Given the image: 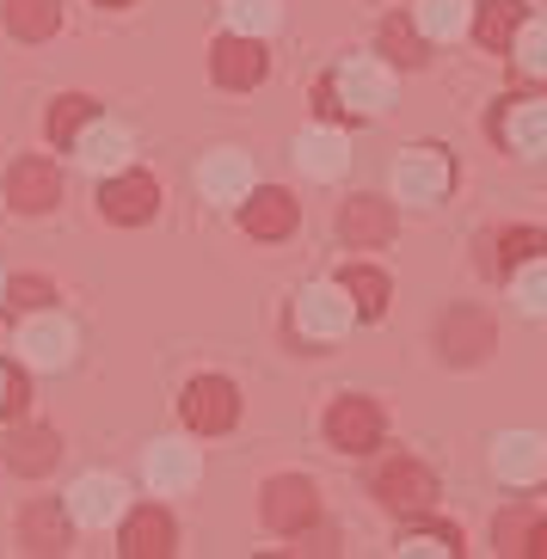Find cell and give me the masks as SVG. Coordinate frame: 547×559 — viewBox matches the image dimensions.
I'll return each instance as SVG.
<instances>
[{"label":"cell","mask_w":547,"mask_h":559,"mask_svg":"<svg viewBox=\"0 0 547 559\" xmlns=\"http://www.w3.org/2000/svg\"><path fill=\"white\" fill-rule=\"evenodd\" d=\"M332 93H338V105H345L350 117H364V111H388V99H394V81H388L382 62L357 56V62L332 68Z\"/></svg>","instance_id":"6da1fadb"},{"label":"cell","mask_w":547,"mask_h":559,"mask_svg":"<svg viewBox=\"0 0 547 559\" xmlns=\"http://www.w3.org/2000/svg\"><path fill=\"white\" fill-rule=\"evenodd\" d=\"M240 418V394H234V381L222 376H198L185 388V425L203 430V437H222V430Z\"/></svg>","instance_id":"7a4b0ae2"},{"label":"cell","mask_w":547,"mask_h":559,"mask_svg":"<svg viewBox=\"0 0 547 559\" xmlns=\"http://www.w3.org/2000/svg\"><path fill=\"white\" fill-rule=\"evenodd\" d=\"M449 179H455V166H449L443 148H406L394 166V191L406 203H437L449 191Z\"/></svg>","instance_id":"3957f363"},{"label":"cell","mask_w":547,"mask_h":559,"mask_svg":"<svg viewBox=\"0 0 547 559\" xmlns=\"http://www.w3.org/2000/svg\"><path fill=\"white\" fill-rule=\"evenodd\" d=\"M320 523V498L308 479L296 474H283L265 486V528H277V535H301V528H314Z\"/></svg>","instance_id":"277c9868"},{"label":"cell","mask_w":547,"mask_h":559,"mask_svg":"<svg viewBox=\"0 0 547 559\" xmlns=\"http://www.w3.org/2000/svg\"><path fill=\"white\" fill-rule=\"evenodd\" d=\"M210 74H216V86H234V93L259 86V81H265V44H259L252 32L222 37L216 50H210Z\"/></svg>","instance_id":"5b68a950"},{"label":"cell","mask_w":547,"mask_h":559,"mask_svg":"<svg viewBox=\"0 0 547 559\" xmlns=\"http://www.w3.org/2000/svg\"><path fill=\"white\" fill-rule=\"evenodd\" d=\"M376 498H382L388 510H406V516H418V510H431L437 498V479L431 467H418V461H388L382 474H376Z\"/></svg>","instance_id":"8992f818"},{"label":"cell","mask_w":547,"mask_h":559,"mask_svg":"<svg viewBox=\"0 0 547 559\" xmlns=\"http://www.w3.org/2000/svg\"><path fill=\"white\" fill-rule=\"evenodd\" d=\"M350 320H357V308H350L345 283H314V289L296 301V326L308 332V338H338Z\"/></svg>","instance_id":"52a82bcc"},{"label":"cell","mask_w":547,"mask_h":559,"mask_svg":"<svg viewBox=\"0 0 547 559\" xmlns=\"http://www.w3.org/2000/svg\"><path fill=\"white\" fill-rule=\"evenodd\" d=\"M326 437L338 449H350V455H364V449L382 443V412H376V400H338V406L326 412Z\"/></svg>","instance_id":"ba28073f"},{"label":"cell","mask_w":547,"mask_h":559,"mask_svg":"<svg viewBox=\"0 0 547 559\" xmlns=\"http://www.w3.org/2000/svg\"><path fill=\"white\" fill-rule=\"evenodd\" d=\"M56 198H62V173H56L50 160H19L13 173H7V203L25 215H44L56 210Z\"/></svg>","instance_id":"9c48e42d"},{"label":"cell","mask_w":547,"mask_h":559,"mask_svg":"<svg viewBox=\"0 0 547 559\" xmlns=\"http://www.w3.org/2000/svg\"><path fill=\"white\" fill-rule=\"evenodd\" d=\"M154 203H160V191H154L148 173H117L111 185L99 191V210L105 222H123V228H135V222H148Z\"/></svg>","instance_id":"30bf717a"},{"label":"cell","mask_w":547,"mask_h":559,"mask_svg":"<svg viewBox=\"0 0 547 559\" xmlns=\"http://www.w3.org/2000/svg\"><path fill=\"white\" fill-rule=\"evenodd\" d=\"M240 222L252 240H283V234H296V203H289V191H247Z\"/></svg>","instance_id":"8fae6325"},{"label":"cell","mask_w":547,"mask_h":559,"mask_svg":"<svg viewBox=\"0 0 547 559\" xmlns=\"http://www.w3.org/2000/svg\"><path fill=\"white\" fill-rule=\"evenodd\" d=\"M492 350V320L480 308H455L443 320V357L449 362H486Z\"/></svg>","instance_id":"7c38bea8"},{"label":"cell","mask_w":547,"mask_h":559,"mask_svg":"<svg viewBox=\"0 0 547 559\" xmlns=\"http://www.w3.org/2000/svg\"><path fill=\"white\" fill-rule=\"evenodd\" d=\"M198 185H203V198H210V203H240V198L252 191V166H247V154H234V148L210 154V160L198 166Z\"/></svg>","instance_id":"4fadbf2b"},{"label":"cell","mask_w":547,"mask_h":559,"mask_svg":"<svg viewBox=\"0 0 547 559\" xmlns=\"http://www.w3.org/2000/svg\"><path fill=\"white\" fill-rule=\"evenodd\" d=\"M19 542L32 547V554H62L68 547V504H56V498L25 504V516H19Z\"/></svg>","instance_id":"5bb4252c"},{"label":"cell","mask_w":547,"mask_h":559,"mask_svg":"<svg viewBox=\"0 0 547 559\" xmlns=\"http://www.w3.org/2000/svg\"><path fill=\"white\" fill-rule=\"evenodd\" d=\"M68 510H74V523L105 528V523H117V510H123V486H117L111 474H86L81 486H74V498H68Z\"/></svg>","instance_id":"9a60e30c"},{"label":"cell","mask_w":547,"mask_h":559,"mask_svg":"<svg viewBox=\"0 0 547 559\" xmlns=\"http://www.w3.org/2000/svg\"><path fill=\"white\" fill-rule=\"evenodd\" d=\"M123 554L130 559H166L173 554V516H166L160 504L130 510V523H123Z\"/></svg>","instance_id":"2e32d148"},{"label":"cell","mask_w":547,"mask_h":559,"mask_svg":"<svg viewBox=\"0 0 547 559\" xmlns=\"http://www.w3.org/2000/svg\"><path fill=\"white\" fill-rule=\"evenodd\" d=\"M498 142L516 154H542L547 148V105L535 99H511V111L498 117Z\"/></svg>","instance_id":"e0dca14e"},{"label":"cell","mask_w":547,"mask_h":559,"mask_svg":"<svg viewBox=\"0 0 547 559\" xmlns=\"http://www.w3.org/2000/svg\"><path fill=\"white\" fill-rule=\"evenodd\" d=\"M338 228H345L350 247H388V240H394V210H388L382 198H350Z\"/></svg>","instance_id":"ac0fdd59"},{"label":"cell","mask_w":547,"mask_h":559,"mask_svg":"<svg viewBox=\"0 0 547 559\" xmlns=\"http://www.w3.org/2000/svg\"><path fill=\"white\" fill-rule=\"evenodd\" d=\"M19 350L32 362H44V369H62L68 357H74V326L68 320H50V313H37L32 326H25V338H19Z\"/></svg>","instance_id":"d6986e66"},{"label":"cell","mask_w":547,"mask_h":559,"mask_svg":"<svg viewBox=\"0 0 547 559\" xmlns=\"http://www.w3.org/2000/svg\"><path fill=\"white\" fill-rule=\"evenodd\" d=\"M296 166L308 173V179H338V173L350 166L345 135H332V130H308V135H296Z\"/></svg>","instance_id":"ffe728a7"},{"label":"cell","mask_w":547,"mask_h":559,"mask_svg":"<svg viewBox=\"0 0 547 559\" xmlns=\"http://www.w3.org/2000/svg\"><path fill=\"white\" fill-rule=\"evenodd\" d=\"M148 486L154 492H185V486H198V455L191 449H179V443H154L148 449Z\"/></svg>","instance_id":"44dd1931"},{"label":"cell","mask_w":547,"mask_h":559,"mask_svg":"<svg viewBox=\"0 0 547 559\" xmlns=\"http://www.w3.org/2000/svg\"><path fill=\"white\" fill-rule=\"evenodd\" d=\"M56 430H44V425H32V430H13L7 437V467L13 474H50L56 467Z\"/></svg>","instance_id":"7402d4cb"},{"label":"cell","mask_w":547,"mask_h":559,"mask_svg":"<svg viewBox=\"0 0 547 559\" xmlns=\"http://www.w3.org/2000/svg\"><path fill=\"white\" fill-rule=\"evenodd\" d=\"M62 25V0H7V32L19 44H44Z\"/></svg>","instance_id":"603a6c76"},{"label":"cell","mask_w":547,"mask_h":559,"mask_svg":"<svg viewBox=\"0 0 547 559\" xmlns=\"http://www.w3.org/2000/svg\"><path fill=\"white\" fill-rule=\"evenodd\" d=\"M523 19H530V7H523V0H486L474 37H480L486 50H511L516 32H523Z\"/></svg>","instance_id":"cb8c5ba5"},{"label":"cell","mask_w":547,"mask_h":559,"mask_svg":"<svg viewBox=\"0 0 547 559\" xmlns=\"http://www.w3.org/2000/svg\"><path fill=\"white\" fill-rule=\"evenodd\" d=\"M492 467H498V479H511V486H530V479L547 467V455H542V443H535V437H523V430H516V437H504V443H498Z\"/></svg>","instance_id":"d4e9b609"},{"label":"cell","mask_w":547,"mask_h":559,"mask_svg":"<svg viewBox=\"0 0 547 559\" xmlns=\"http://www.w3.org/2000/svg\"><path fill=\"white\" fill-rule=\"evenodd\" d=\"M425 50H431V37L418 32L413 13H394V19L382 25V56H388L394 68H418V62H425Z\"/></svg>","instance_id":"484cf974"},{"label":"cell","mask_w":547,"mask_h":559,"mask_svg":"<svg viewBox=\"0 0 547 559\" xmlns=\"http://www.w3.org/2000/svg\"><path fill=\"white\" fill-rule=\"evenodd\" d=\"M74 154H81L86 166H99V173H117V166L130 160V135L111 130V123H105V130H81L74 135Z\"/></svg>","instance_id":"4316f807"},{"label":"cell","mask_w":547,"mask_h":559,"mask_svg":"<svg viewBox=\"0 0 547 559\" xmlns=\"http://www.w3.org/2000/svg\"><path fill=\"white\" fill-rule=\"evenodd\" d=\"M338 283H345L350 308L364 313V320H382V308H388V277H382V271H369V264H350Z\"/></svg>","instance_id":"83f0119b"},{"label":"cell","mask_w":547,"mask_h":559,"mask_svg":"<svg viewBox=\"0 0 547 559\" xmlns=\"http://www.w3.org/2000/svg\"><path fill=\"white\" fill-rule=\"evenodd\" d=\"M467 0H418V32L425 37H462Z\"/></svg>","instance_id":"f1b7e54d"},{"label":"cell","mask_w":547,"mask_h":559,"mask_svg":"<svg viewBox=\"0 0 547 559\" xmlns=\"http://www.w3.org/2000/svg\"><path fill=\"white\" fill-rule=\"evenodd\" d=\"M93 117H99V105L81 99V93H74V99H56V111H50V142H62V148H68V142H74V135H81Z\"/></svg>","instance_id":"f546056e"},{"label":"cell","mask_w":547,"mask_h":559,"mask_svg":"<svg viewBox=\"0 0 547 559\" xmlns=\"http://www.w3.org/2000/svg\"><path fill=\"white\" fill-rule=\"evenodd\" d=\"M530 535H535V510H530V504L504 510V516L492 523V542H498V554H530Z\"/></svg>","instance_id":"4dcf8cb0"},{"label":"cell","mask_w":547,"mask_h":559,"mask_svg":"<svg viewBox=\"0 0 547 559\" xmlns=\"http://www.w3.org/2000/svg\"><path fill=\"white\" fill-rule=\"evenodd\" d=\"M50 301H56V283L50 277H13V283H7V313H13V320H19V313H44Z\"/></svg>","instance_id":"1f68e13d"},{"label":"cell","mask_w":547,"mask_h":559,"mask_svg":"<svg viewBox=\"0 0 547 559\" xmlns=\"http://www.w3.org/2000/svg\"><path fill=\"white\" fill-rule=\"evenodd\" d=\"M498 252H504V264H535V259H547V234L542 228H504L498 234Z\"/></svg>","instance_id":"d6a6232c"},{"label":"cell","mask_w":547,"mask_h":559,"mask_svg":"<svg viewBox=\"0 0 547 559\" xmlns=\"http://www.w3.org/2000/svg\"><path fill=\"white\" fill-rule=\"evenodd\" d=\"M516 301H523V313H547V259L516 264Z\"/></svg>","instance_id":"836d02e7"},{"label":"cell","mask_w":547,"mask_h":559,"mask_svg":"<svg viewBox=\"0 0 547 559\" xmlns=\"http://www.w3.org/2000/svg\"><path fill=\"white\" fill-rule=\"evenodd\" d=\"M228 19H234V32H271L277 25V0H228Z\"/></svg>","instance_id":"e575fe53"},{"label":"cell","mask_w":547,"mask_h":559,"mask_svg":"<svg viewBox=\"0 0 547 559\" xmlns=\"http://www.w3.org/2000/svg\"><path fill=\"white\" fill-rule=\"evenodd\" d=\"M511 56L530 68V74H547V25H530V19H523V32H516Z\"/></svg>","instance_id":"d590c367"},{"label":"cell","mask_w":547,"mask_h":559,"mask_svg":"<svg viewBox=\"0 0 547 559\" xmlns=\"http://www.w3.org/2000/svg\"><path fill=\"white\" fill-rule=\"evenodd\" d=\"M455 547H462V535H455V528H406L400 554H455Z\"/></svg>","instance_id":"8d00e7d4"},{"label":"cell","mask_w":547,"mask_h":559,"mask_svg":"<svg viewBox=\"0 0 547 559\" xmlns=\"http://www.w3.org/2000/svg\"><path fill=\"white\" fill-rule=\"evenodd\" d=\"M25 400H32V381H25L19 362H7V369H0V418H19Z\"/></svg>","instance_id":"74e56055"},{"label":"cell","mask_w":547,"mask_h":559,"mask_svg":"<svg viewBox=\"0 0 547 559\" xmlns=\"http://www.w3.org/2000/svg\"><path fill=\"white\" fill-rule=\"evenodd\" d=\"M530 554H535V559H547V523H535V535H530Z\"/></svg>","instance_id":"f35d334b"},{"label":"cell","mask_w":547,"mask_h":559,"mask_svg":"<svg viewBox=\"0 0 547 559\" xmlns=\"http://www.w3.org/2000/svg\"><path fill=\"white\" fill-rule=\"evenodd\" d=\"M99 7H130V0H99Z\"/></svg>","instance_id":"ab89813d"}]
</instances>
